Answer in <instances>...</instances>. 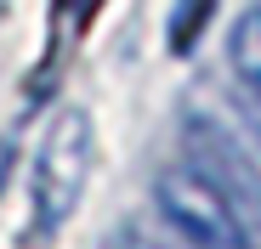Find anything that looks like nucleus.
<instances>
[{
	"instance_id": "obj_1",
	"label": "nucleus",
	"mask_w": 261,
	"mask_h": 249,
	"mask_svg": "<svg viewBox=\"0 0 261 249\" xmlns=\"http://www.w3.org/2000/svg\"><path fill=\"white\" fill-rule=\"evenodd\" d=\"M153 210L165 215V227L176 232L188 249H255L244 215L193 170L188 159L165 164V170L153 176Z\"/></svg>"
},
{
	"instance_id": "obj_2",
	"label": "nucleus",
	"mask_w": 261,
	"mask_h": 249,
	"mask_svg": "<svg viewBox=\"0 0 261 249\" xmlns=\"http://www.w3.org/2000/svg\"><path fill=\"white\" fill-rule=\"evenodd\" d=\"M91 147H97L91 113L85 108H63L51 119L46 142H40V153H34V215H40L46 232H57L80 210V193L91 181Z\"/></svg>"
},
{
	"instance_id": "obj_3",
	"label": "nucleus",
	"mask_w": 261,
	"mask_h": 249,
	"mask_svg": "<svg viewBox=\"0 0 261 249\" xmlns=\"http://www.w3.org/2000/svg\"><path fill=\"white\" fill-rule=\"evenodd\" d=\"M182 147H188V164L244 215V227H261V164L244 153V142L227 131V124L193 113L182 124Z\"/></svg>"
},
{
	"instance_id": "obj_4",
	"label": "nucleus",
	"mask_w": 261,
	"mask_h": 249,
	"mask_svg": "<svg viewBox=\"0 0 261 249\" xmlns=\"http://www.w3.org/2000/svg\"><path fill=\"white\" fill-rule=\"evenodd\" d=\"M227 68H233V79H239L244 102L261 108V6H250V12L233 23V34H227Z\"/></svg>"
},
{
	"instance_id": "obj_5",
	"label": "nucleus",
	"mask_w": 261,
	"mask_h": 249,
	"mask_svg": "<svg viewBox=\"0 0 261 249\" xmlns=\"http://www.w3.org/2000/svg\"><path fill=\"white\" fill-rule=\"evenodd\" d=\"M119 249H188V243L165 227L159 210H142V215H125V227H119Z\"/></svg>"
},
{
	"instance_id": "obj_6",
	"label": "nucleus",
	"mask_w": 261,
	"mask_h": 249,
	"mask_svg": "<svg viewBox=\"0 0 261 249\" xmlns=\"http://www.w3.org/2000/svg\"><path fill=\"white\" fill-rule=\"evenodd\" d=\"M210 12H216V0H176V12H170V46L188 51L193 34L210 23Z\"/></svg>"
},
{
	"instance_id": "obj_7",
	"label": "nucleus",
	"mask_w": 261,
	"mask_h": 249,
	"mask_svg": "<svg viewBox=\"0 0 261 249\" xmlns=\"http://www.w3.org/2000/svg\"><path fill=\"white\" fill-rule=\"evenodd\" d=\"M68 6H74V12H80V17H91V12H97V6H102V0H68Z\"/></svg>"
},
{
	"instance_id": "obj_8",
	"label": "nucleus",
	"mask_w": 261,
	"mask_h": 249,
	"mask_svg": "<svg viewBox=\"0 0 261 249\" xmlns=\"http://www.w3.org/2000/svg\"><path fill=\"white\" fill-rule=\"evenodd\" d=\"M244 108H250V131L261 136V108H255V102H244Z\"/></svg>"
}]
</instances>
